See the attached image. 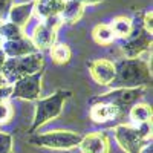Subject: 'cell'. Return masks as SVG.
I'll return each instance as SVG.
<instances>
[{
	"label": "cell",
	"instance_id": "30bf717a",
	"mask_svg": "<svg viewBox=\"0 0 153 153\" xmlns=\"http://www.w3.org/2000/svg\"><path fill=\"white\" fill-rule=\"evenodd\" d=\"M92 80L100 86H109L115 78V63L106 58H98L87 63Z\"/></svg>",
	"mask_w": 153,
	"mask_h": 153
},
{
	"label": "cell",
	"instance_id": "5bb4252c",
	"mask_svg": "<svg viewBox=\"0 0 153 153\" xmlns=\"http://www.w3.org/2000/svg\"><path fill=\"white\" fill-rule=\"evenodd\" d=\"M32 12H34V0L26 2V3H20V5H12L9 14H8V20L23 29L28 25Z\"/></svg>",
	"mask_w": 153,
	"mask_h": 153
},
{
	"label": "cell",
	"instance_id": "9c48e42d",
	"mask_svg": "<svg viewBox=\"0 0 153 153\" xmlns=\"http://www.w3.org/2000/svg\"><path fill=\"white\" fill-rule=\"evenodd\" d=\"M129 113L124 109H120L113 104L107 103H94L91 104V120L97 124H107V123H115L123 120L126 115Z\"/></svg>",
	"mask_w": 153,
	"mask_h": 153
},
{
	"label": "cell",
	"instance_id": "f1b7e54d",
	"mask_svg": "<svg viewBox=\"0 0 153 153\" xmlns=\"http://www.w3.org/2000/svg\"><path fill=\"white\" fill-rule=\"evenodd\" d=\"M78 2L86 6V5H98V3H101V2H104V0H78Z\"/></svg>",
	"mask_w": 153,
	"mask_h": 153
},
{
	"label": "cell",
	"instance_id": "e0dca14e",
	"mask_svg": "<svg viewBox=\"0 0 153 153\" xmlns=\"http://www.w3.org/2000/svg\"><path fill=\"white\" fill-rule=\"evenodd\" d=\"M129 117L135 126L152 123V107L149 104H144V103H135L129 109Z\"/></svg>",
	"mask_w": 153,
	"mask_h": 153
},
{
	"label": "cell",
	"instance_id": "277c9868",
	"mask_svg": "<svg viewBox=\"0 0 153 153\" xmlns=\"http://www.w3.org/2000/svg\"><path fill=\"white\" fill-rule=\"evenodd\" d=\"M71 95H72L71 91L60 89V91H57L54 95L38 100L37 104H35V115H34V123H32V127H31V132H35L37 129H40V127L43 124H46L48 121L58 118L63 112L65 101L68 98H71Z\"/></svg>",
	"mask_w": 153,
	"mask_h": 153
},
{
	"label": "cell",
	"instance_id": "8992f818",
	"mask_svg": "<svg viewBox=\"0 0 153 153\" xmlns=\"http://www.w3.org/2000/svg\"><path fill=\"white\" fill-rule=\"evenodd\" d=\"M83 139L81 133L69 132V130H57V132H48L34 135L29 138V143L46 147V149H55V150H71L78 147Z\"/></svg>",
	"mask_w": 153,
	"mask_h": 153
},
{
	"label": "cell",
	"instance_id": "83f0119b",
	"mask_svg": "<svg viewBox=\"0 0 153 153\" xmlns=\"http://www.w3.org/2000/svg\"><path fill=\"white\" fill-rule=\"evenodd\" d=\"M5 60H6V55H5V52L2 49H0V81L2 83H5L3 81V78H2V68H3V63H5ZM6 84V83H5Z\"/></svg>",
	"mask_w": 153,
	"mask_h": 153
},
{
	"label": "cell",
	"instance_id": "d4e9b609",
	"mask_svg": "<svg viewBox=\"0 0 153 153\" xmlns=\"http://www.w3.org/2000/svg\"><path fill=\"white\" fill-rule=\"evenodd\" d=\"M43 23L46 25L48 28H51V29H55V31H57L63 22H61L60 16H52V17H48V19H45V20H43Z\"/></svg>",
	"mask_w": 153,
	"mask_h": 153
},
{
	"label": "cell",
	"instance_id": "44dd1931",
	"mask_svg": "<svg viewBox=\"0 0 153 153\" xmlns=\"http://www.w3.org/2000/svg\"><path fill=\"white\" fill-rule=\"evenodd\" d=\"M0 35H2L3 42H11V40H17V38L25 37V31L19 28L17 25L6 22V23H2V26H0Z\"/></svg>",
	"mask_w": 153,
	"mask_h": 153
},
{
	"label": "cell",
	"instance_id": "2e32d148",
	"mask_svg": "<svg viewBox=\"0 0 153 153\" xmlns=\"http://www.w3.org/2000/svg\"><path fill=\"white\" fill-rule=\"evenodd\" d=\"M63 8V2L58 0H34V11L38 19H48L52 16H58Z\"/></svg>",
	"mask_w": 153,
	"mask_h": 153
},
{
	"label": "cell",
	"instance_id": "d6a6232c",
	"mask_svg": "<svg viewBox=\"0 0 153 153\" xmlns=\"http://www.w3.org/2000/svg\"><path fill=\"white\" fill-rule=\"evenodd\" d=\"M0 86H5V83H2V81H0Z\"/></svg>",
	"mask_w": 153,
	"mask_h": 153
},
{
	"label": "cell",
	"instance_id": "52a82bcc",
	"mask_svg": "<svg viewBox=\"0 0 153 153\" xmlns=\"http://www.w3.org/2000/svg\"><path fill=\"white\" fill-rule=\"evenodd\" d=\"M146 92V87H135V89H112L110 92L97 95L91 98V104L94 103H107L113 104L120 109L129 112V109L141 98Z\"/></svg>",
	"mask_w": 153,
	"mask_h": 153
},
{
	"label": "cell",
	"instance_id": "8fae6325",
	"mask_svg": "<svg viewBox=\"0 0 153 153\" xmlns=\"http://www.w3.org/2000/svg\"><path fill=\"white\" fill-rule=\"evenodd\" d=\"M78 150L81 153H110V138L106 132H92L83 136Z\"/></svg>",
	"mask_w": 153,
	"mask_h": 153
},
{
	"label": "cell",
	"instance_id": "1f68e13d",
	"mask_svg": "<svg viewBox=\"0 0 153 153\" xmlns=\"http://www.w3.org/2000/svg\"><path fill=\"white\" fill-rule=\"evenodd\" d=\"M2 45H3V38H2V35H0V49H2Z\"/></svg>",
	"mask_w": 153,
	"mask_h": 153
},
{
	"label": "cell",
	"instance_id": "7402d4cb",
	"mask_svg": "<svg viewBox=\"0 0 153 153\" xmlns=\"http://www.w3.org/2000/svg\"><path fill=\"white\" fill-rule=\"evenodd\" d=\"M14 117V109L8 100L0 101V124H8Z\"/></svg>",
	"mask_w": 153,
	"mask_h": 153
},
{
	"label": "cell",
	"instance_id": "d6986e66",
	"mask_svg": "<svg viewBox=\"0 0 153 153\" xmlns=\"http://www.w3.org/2000/svg\"><path fill=\"white\" fill-rule=\"evenodd\" d=\"M92 38L95 43H98L101 46H106L115 40V35H113V32L107 23H100L92 29Z\"/></svg>",
	"mask_w": 153,
	"mask_h": 153
},
{
	"label": "cell",
	"instance_id": "3957f363",
	"mask_svg": "<svg viewBox=\"0 0 153 153\" xmlns=\"http://www.w3.org/2000/svg\"><path fill=\"white\" fill-rule=\"evenodd\" d=\"M113 135L126 153H139L146 144L152 143V123L141 126L121 124L115 127Z\"/></svg>",
	"mask_w": 153,
	"mask_h": 153
},
{
	"label": "cell",
	"instance_id": "9a60e30c",
	"mask_svg": "<svg viewBox=\"0 0 153 153\" xmlns=\"http://www.w3.org/2000/svg\"><path fill=\"white\" fill-rule=\"evenodd\" d=\"M84 14V5L80 3L78 0H66L63 3V8L60 11V19L63 23L74 25L76 22H80Z\"/></svg>",
	"mask_w": 153,
	"mask_h": 153
},
{
	"label": "cell",
	"instance_id": "ffe728a7",
	"mask_svg": "<svg viewBox=\"0 0 153 153\" xmlns=\"http://www.w3.org/2000/svg\"><path fill=\"white\" fill-rule=\"evenodd\" d=\"M72 51L66 43H55L51 48V58L55 65H66L71 61Z\"/></svg>",
	"mask_w": 153,
	"mask_h": 153
},
{
	"label": "cell",
	"instance_id": "6da1fadb",
	"mask_svg": "<svg viewBox=\"0 0 153 153\" xmlns=\"http://www.w3.org/2000/svg\"><path fill=\"white\" fill-rule=\"evenodd\" d=\"M152 83V71L147 60L124 58L115 63V78L109 84L112 89L146 87Z\"/></svg>",
	"mask_w": 153,
	"mask_h": 153
},
{
	"label": "cell",
	"instance_id": "ba28073f",
	"mask_svg": "<svg viewBox=\"0 0 153 153\" xmlns=\"http://www.w3.org/2000/svg\"><path fill=\"white\" fill-rule=\"evenodd\" d=\"M42 78H43V71L35 72L32 75H28L25 78L16 81L12 84V95L11 97L28 100V101L38 100L40 91H42Z\"/></svg>",
	"mask_w": 153,
	"mask_h": 153
},
{
	"label": "cell",
	"instance_id": "603a6c76",
	"mask_svg": "<svg viewBox=\"0 0 153 153\" xmlns=\"http://www.w3.org/2000/svg\"><path fill=\"white\" fill-rule=\"evenodd\" d=\"M0 153H12V136L0 132Z\"/></svg>",
	"mask_w": 153,
	"mask_h": 153
},
{
	"label": "cell",
	"instance_id": "7a4b0ae2",
	"mask_svg": "<svg viewBox=\"0 0 153 153\" xmlns=\"http://www.w3.org/2000/svg\"><path fill=\"white\" fill-rule=\"evenodd\" d=\"M45 69V57L42 52L25 57H14L8 58L2 68V78L6 84H14L16 81L25 78L28 75L40 72Z\"/></svg>",
	"mask_w": 153,
	"mask_h": 153
},
{
	"label": "cell",
	"instance_id": "ac0fdd59",
	"mask_svg": "<svg viewBox=\"0 0 153 153\" xmlns=\"http://www.w3.org/2000/svg\"><path fill=\"white\" fill-rule=\"evenodd\" d=\"M109 26H110V29H112L115 37H120V38H123V40H126V38L130 35V32H132L133 22H132L130 17L120 16V17H115L109 23Z\"/></svg>",
	"mask_w": 153,
	"mask_h": 153
},
{
	"label": "cell",
	"instance_id": "4dcf8cb0",
	"mask_svg": "<svg viewBox=\"0 0 153 153\" xmlns=\"http://www.w3.org/2000/svg\"><path fill=\"white\" fill-rule=\"evenodd\" d=\"M65 153H81L78 149H71V150H68V152H65Z\"/></svg>",
	"mask_w": 153,
	"mask_h": 153
},
{
	"label": "cell",
	"instance_id": "cb8c5ba5",
	"mask_svg": "<svg viewBox=\"0 0 153 153\" xmlns=\"http://www.w3.org/2000/svg\"><path fill=\"white\" fill-rule=\"evenodd\" d=\"M12 3H14V0H0V19H2V22H5L8 19Z\"/></svg>",
	"mask_w": 153,
	"mask_h": 153
},
{
	"label": "cell",
	"instance_id": "5b68a950",
	"mask_svg": "<svg viewBox=\"0 0 153 153\" xmlns=\"http://www.w3.org/2000/svg\"><path fill=\"white\" fill-rule=\"evenodd\" d=\"M130 35L121 45V51L127 58H139L143 54H149L152 51V34L147 32L143 26V19L135 17Z\"/></svg>",
	"mask_w": 153,
	"mask_h": 153
},
{
	"label": "cell",
	"instance_id": "484cf974",
	"mask_svg": "<svg viewBox=\"0 0 153 153\" xmlns=\"http://www.w3.org/2000/svg\"><path fill=\"white\" fill-rule=\"evenodd\" d=\"M143 26H144V29L147 32L152 34V31H153V14H152V11H147L144 14V17H143Z\"/></svg>",
	"mask_w": 153,
	"mask_h": 153
},
{
	"label": "cell",
	"instance_id": "f546056e",
	"mask_svg": "<svg viewBox=\"0 0 153 153\" xmlns=\"http://www.w3.org/2000/svg\"><path fill=\"white\" fill-rule=\"evenodd\" d=\"M139 153H153V146H152V143L146 144L141 150H139Z\"/></svg>",
	"mask_w": 153,
	"mask_h": 153
},
{
	"label": "cell",
	"instance_id": "836d02e7",
	"mask_svg": "<svg viewBox=\"0 0 153 153\" xmlns=\"http://www.w3.org/2000/svg\"><path fill=\"white\" fill-rule=\"evenodd\" d=\"M2 23H3V22H2V19H0V26H2Z\"/></svg>",
	"mask_w": 153,
	"mask_h": 153
},
{
	"label": "cell",
	"instance_id": "4fadbf2b",
	"mask_svg": "<svg viewBox=\"0 0 153 153\" xmlns=\"http://www.w3.org/2000/svg\"><path fill=\"white\" fill-rule=\"evenodd\" d=\"M31 42L38 49V52H40V51L51 49L57 42V31L48 28L45 23H38L32 31Z\"/></svg>",
	"mask_w": 153,
	"mask_h": 153
},
{
	"label": "cell",
	"instance_id": "7c38bea8",
	"mask_svg": "<svg viewBox=\"0 0 153 153\" xmlns=\"http://www.w3.org/2000/svg\"><path fill=\"white\" fill-rule=\"evenodd\" d=\"M2 51L8 58H14V57H25V55H32L37 54L38 49L34 46L29 37H22L17 40H11V42H3Z\"/></svg>",
	"mask_w": 153,
	"mask_h": 153
},
{
	"label": "cell",
	"instance_id": "4316f807",
	"mask_svg": "<svg viewBox=\"0 0 153 153\" xmlns=\"http://www.w3.org/2000/svg\"><path fill=\"white\" fill-rule=\"evenodd\" d=\"M12 95V84L0 86V101H5Z\"/></svg>",
	"mask_w": 153,
	"mask_h": 153
}]
</instances>
